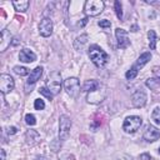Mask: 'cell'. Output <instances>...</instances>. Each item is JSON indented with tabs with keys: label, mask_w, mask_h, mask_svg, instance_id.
<instances>
[{
	"label": "cell",
	"mask_w": 160,
	"mask_h": 160,
	"mask_svg": "<svg viewBox=\"0 0 160 160\" xmlns=\"http://www.w3.org/2000/svg\"><path fill=\"white\" fill-rule=\"evenodd\" d=\"M89 56H90V60L98 66V68H101L104 66L108 60H109V56L108 54L98 45H92L89 48Z\"/></svg>",
	"instance_id": "obj_1"
},
{
	"label": "cell",
	"mask_w": 160,
	"mask_h": 160,
	"mask_svg": "<svg viewBox=\"0 0 160 160\" xmlns=\"http://www.w3.org/2000/svg\"><path fill=\"white\" fill-rule=\"evenodd\" d=\"M104 10V1L101 0H88L84 5V12L86 16H96Z\"/></svg>",
	"instance_id": "obj_2"
},
{
	"label": "cell",
	"mask_w": 160,
	"mask_h": 160,
	"mask_svg": "<svg viewBox=\"0 0 160 160\" xmlns=\"http://www.w3.org/2000/svg\"><path fill=\"white\" fill-rule=\"evenodd\" d=\"M71 129V119L66 115H61L59 119V139L60 141H65L70 135Z\"/></svg>",
	"instance_id": "obj_3"
},
{
	"label": "cell",
	"mask_w": 160,
	"mask_h": 160,
	"mask_svg": "<svg viewBox=\"0 0 160 160\" xmlns=\"http://www.w3.org/2000/svg\"><path fill=\"white\" fill-rule=\"evenodd\" d=\"M142 124V120L140 116H136V115H132V116H128L125 120H124V124H122V129L125 132L128 134H132L135 131L139 130V128L141 126Z\"/></svg>",
	"instance_id": "obj_4"
},
{
	"label": "cell",
	"mask_w": 160,
	"mask_h": 160,
	"mask_svg": "<svg viewBox=\"0 0 160 160\" xmlns=\"http://www.w3.org/2000/svg\"><path fill=\"white\" fill-rule=\"evenodd\" d=\"M46 88L51 91L52 95H56L61 90V75L59 71H52L46 82Z\"/></svg>",
	"instance_id": "obj_5"
},
{
	"label": "cell",
	"mask_w": 160,
	"mask_h": 160,
	"mask_svg": "<svg viewBox=\"0 0 160 160\" xmlns=\"http://www.w3.org/2000/svg\"><path fill=\"white\" fill-rule=\"evenodd\" d=\"M64 86H65L66 92L71 98H74V99L78 98V95L80 92V82H79L78 78H68L64 81Z\"/></svg>",
	"instance_id": "obj_6"
},
{
	"label": "cell",
	"mask_w": 160,
	"mask_h": 160,
	"mask_svg": "<svg viewBox=\"0 0 160 160\" xmlns=\"http://www.w3.org/2000/svg\"><path fill=\"white\" fill-rule=\"evenodd\" d=\"M14 79L8 75V74H1L0 75V91L5 95L8 92H10L14 89Z\"/></svg>",
	"instance_id": "obj_7"
},
{
	"label": "cell",
	"mask_w": 160,
	"mask_h": 160,
	"mask_svg": "<svg viewBox=\"0 0 160 160\" xmlns=\"http://www.w3.org/2000/svg\"><path fill=\"white\" fill-rule=\"evenodd\" d=\"M39 32L41 36L44 38H48L51 35L52 32V22L49 18H42L40 24H39Z\"/></svg>",
	"instance_id": "obj_8"
},
{
	"label": "cell",
	"mask_w": 160,
	"mask_h": 160,
	"mask_svg": "<svg viewBox=\"0 0 160 160\" xmlns=\"http://www.w3.org/2000/svg\"><path fill=\"white\" fill-rule=\"evenodd\" d=\"M115 36H116V40H118V45H119V48L125 49V48H128V46H129L130 40H129V38H128V31H126V30L118 28V29L115 30Z\"/></svg>",
	"instance_id": "obj_9"
},
{
	"label": "cell",
	"mask_w": 160,
	"mask_h": 160,
	"mask_svg": "<svg viewBox=\"0 0 160 160\" xmlns=\"http://www.w3.org/2000/svg\"><path fill=\"white\" fill-rule=\"evenodd\" d=\"M131 102H132V105L135 108H142V106H145V104H146V94H145V91L141 90V89L136 90L132 94V96H131Z\"/></svg>",
	"instance_id": "obj_10"
},
{
	"label": "cell",
	"mask_w": 160,
	"mask_h": 160,
	"mask_svg": "<svg viewBox=\"0 0 160 160\" xmlns=\"http://www.w3.org/2000/svg\"><path fill=\"white\" fill-rule=\"evenodd\" d=\"M100 91H105V88H104L102 84H101V86L99 89H96L95 91L88 94V101L89 102H92V104H99L100 101H102V99L105 98V92L104 94H100Z\"/></svg>",
	"instance_id": "obj_11"
},
{
	"label": "cell",
	"mask_w": 160,
	"mask_h": 160,
	"mask_svg": "<svg viewBox=\"0 0 160 160\" xmlns=\"http://www.w3.org/2000/svg\"><path fill=\"white\" fill-rule=\"evenodd\" d=\"M160 138V130L152 125H149L144 132V139L146 141H156Z\"/></svg>",
	"instance_id": "obj_12"
},
{
	"label": "cell",
	"mask_w": 160,
	"mask_h": 160,
	"mask_svg": "<svg viewBox=\"0 0 160 160\" xmlns=\"http://www.w3.org/2000/svg\"><path fill=\"white\" fill-rule=\"evenodd\" d=\"M19 59L22 62H32L36 60V55L30 49H22L19 54Z\"/></svg>",
	"instance_id": "obj_13"
},
{
	"label": "cell",
	"mask_w": 160,
	"mask_h": 160,
	"mask_svg": "<svg viewBox=\"0 0 160 160\" xmlns=\"http://www.w3.org/2000/svg\"><path fill=\"white\" fill-rule=\"evenodd\" d=\"M25 140H26L28 145L32 146L40 140V135H39V132L36 130H28L26 134H25Z\"/></svg>",
	"instance_id": "obj_14"
},
{
	"label": "cell",
	"mask_w": 160,
	"mask_h": 160,
	"mask_svg": "<svg viewBox=\"0 0 160 160\" xmlns=\"http://www.w3.org/2000/svg\"><path fill=\"white\" fill-rule=\"evenodd\" d=\"M101 86V82H99V81H96V80H86L85 82H84V85H82V91H85V92H92V91H95L96 89H99Z\"/></svg>",
	"instance_id": "obj_15"
},
{
	"label": "cell",
	"mask_w": 160,
	"mask_h": 160,
	"mask_svg": "<svg viewBox=\"0 0 160 160\" xmlns=\"http://www.w3.org/2000/svg\"><path fill=\"white\" fill-rule=\"evenodd\" d=\"M41 75H42V68H41V66L35 68V69L30 72V75H29L28 84H35V82L41 78Z\"/></svg>",
	"instance_id": "obj_16"
},
{
	"label": "cell",
	"mask_w": 160,
	"mask_h": 160,
	"mask_svg": "<svg viewBox=\"0 0 160 160\" xmlns=\"http://www.w3.org/2000/svg\"><path fill=\"white\" fill-rule=\"evenodd\" d=\"M11 40H10V34L8 32L6 29H4L1 31V44H0V50L1 51H5V49L10 45Z\"/></svg>",
	"instance_id": "obj_17"
},
{
	"label": "cell",
	"mask_w": 160,
	"mask_h": 160,
	"mask_svg": "<svg viewBox=\"0 0 160 160\" xmlns=\"http://www.w3.org/2000/svg\"><path fill=\"white\" fill-rule=\"evenodd\" d=\"M29 5H30V2L26 1V0H15V1H12V6H14L15 10L19 11V12L26 11L28 8H29Z\"/></svg>",
	"instance_id": "obj_18"
},
{
	"label": "cell",
	"mask_w": 160,
	"mask_h": 160,
	"mask_svg": "<svg viewBox=\"0 0 160 160\" xmlns=\"http://www.w3.org/2000/svg\"><path fill=\"white\" fill-rule=\"evenodd\" d=\"M150 59H151V54H150V52H144V54H141V55L138 58L136 62H135V68H136V69L142 68L145 64L149 62Z\"/></svg>",
	"instance_id": "obj_19"
},
{
	"label": "cell",
	"mask_w": 160,
	"mask_h": 160,
	"mask_svg": "<svg viewBox=\"0 0 160 160\" xmlns=\"http://www.w3.org/2000/svg\"><path fill=\"white\" fill-rule=\"evenodd\" d=\"M88 39H89V36H88L86 34H82V35L78 36V38L75 39V42H74L75 49H76L78 51H80V50L84 48V45L88 42Z\"/></svg>",
	"instance_id": "obj_20"
},
{
	"label": "cell",
	"mask_w": 160,
	"mask_h": 160,
	"mask_svg": "<svg viewBox=\"0 0 160 160\" xmlns=\"http://www.w3.org/2000/svg\"><path fill=\"white\" fill-rule=\"evenodd\" d=\"M148 38H149V45H150V49H151V50H155V48H156V40H158L155 31H154V30H149V32H148Z\"/></svg>",
	"instance_id": "obj_21"
},
{
	"label": "cell",
	"mask_w": 160,
	"mask_h": 160,
	"mask_svg": "<svg viewBox=\"0 0 160 160\" xmlns=\"http://www.w3.org/2000/svg\"><path fill=\"white\" fill-rule=\"evenodd\" d=\"M159 85H160V80L159 79H148L146 80V86L152 89V90H156Z\"/></svg>",
	"instance_id": "obj_22"
},
{
	"label": "cell",
	"mask_w": 160,
	"mask_h": 160,
	"mask_svg": "<svg viewBox=\"0 0 160 160\" xmlns=\"http://www.w3.org/2000/svg\"><path fill=\"white\" fill-rule=\"evenodd\" d=\"M14 72L18 74L19 76H25V75L29 74V70L25 66H15L14 68Z\"/></svg>",
	"instance_id": "obj_23"
},
{
	"label": "cell",
	"mask_w": 160,
	"mask_h": 160,
	"mask_svg": "<svg viewBox=\"0 0 160 160\" xmlns=\"http://www.w3.org/2000/svg\"><path fill=\"white\" fill-rule=\"evenodd\" d=\"M125 76H126V79H128V80H132V79H135V78L138 76V69H136L135 66H132L130 70H128V71H126Z\"/></svg>",
	"instance_id": "obj_24"
},
{
	"label": "cell",
	"mask_w": 160,
	"mask_h": 160,
	"mask_svg": "<svg viewBox=\"0 0 160 160\" xmlns=\"http://www.w3.org/2000/svg\"><path fill=\"white\" fill-rule=\"evenodd\" d=\"M151 119L156 122V124H160V106L155 108L152 114H151Z\"/></svg>",
	"instance_id": "obj_25"
},
{
	"label": "cell",
	"mask_w": 160,
	"mask_h": 160,
	"mask_svg": "<svg viewBox=\"0 0 160 160\" xmlns=\"http://www.w3.org/2000/svg\"><path fill=\"white\" fill-rule=\"evenodd\" d=\"M39 91H40V94H42V95H44L45 98H48L49 100H51V99H52V96H54V95L51 94V91H50L48 88H45V86H44V88H40V89H39Z\"/></svg>",
	"instance_id": "obj_26"
},
{
	"label": "cell",
	"mask_w": 160,
	"mask_h": 160,
	"mask_svg": "<svg viewBox=\"0 0 160 160\" xmlns=\"http://www.w3.org/2000/svg\"><path fill=\"white\" fill-rule=\"evenodd\" d=\"M25 122H26L28 125H30V126H34V125L36 124V119H35V116H34L32 114H28V115L25 116Z\"/></svg>",
	"instance_id": "obj_27"
},
{
	"label": "cell",
	"mask_w": 160,
	"mask_h": 160,
	"mask_svg": "<svg viewBox=\"0 0 160 160\" xmlns=\"http://www.w3.org/2000/svg\"><path fill=\"white\" fill-rule=\"evenodd\" d=\"M114 5H115V11H116V15H118V18L121 20L122 19V10H121V4H120V1H115L114 2Z\"/></svg>",
	"instance_id": "obj_28"
},
{
	"label": "cell",
	"mask_w": 160,
	"mask_h": 160,
	"mask_svg": "<svg viewBox=\"0 0 160 160\" xmlns=\"http://www.w3.org/2000/svg\"><path fill=\"white\" fill-rule=\"evenodd\" d=\"M34 108H35L36 110H42V109L45 108L44 100H42V99H36V100L34 101Z\"/></svg>",
	"instance_id": "obj_29"
},
{
	"label": "cell",
	"mask_w": 160,
	"mask_h": 160,
	"mask_svg": "<svg viewBox=\"0 0 160 160\" xmlns=\"http://www.w3.org/2000/svg\"><path fill=\"white\" fill-rule=\"evenodd\" d=\"M98 24H99V26H101V28H110V26H111L110 20H100Z\"/></svg>",
	"instance_id": "obj_30"
},
{
	"label": "cell",
	"mask_w": 160,
	"mask_h": 160,
	"mask_svg": "<svg viewBox=\"0 0 160 160\" xmlns=\"http://www.w3.org/2000/svg\"><path fill=\"white\" fill-rule=\"evenodd\" d=\"M60 160H75V156L72 154H64L60 156Z\"/></svg>",
	"instance_id": "obj_31"
},
{
	"label": "cell",
	"mask_w": 160,
	"mask_h": 160,
	"mask_svg": "<svg viewBox=\"0 0 160 160\" xmlns=\"http://www.w3.org/2000/svg\"><path fill=\"white\" fill-rule=\"evenodd\" d=\"M139 159H140V160H151V156H150L148 152H144V154H141V155L139 156Z\"/></svg>",
	"instance_id": "obj_32"
},
{
	"label": "cell",
	"mask_w": 160,
	"mask_h": 160,
	"mask_svg": "<svg viewBox=\"0 0 160 160\" xmlns=\"http://www.w3.org/2000/svg\"><path fill=\"white\" fill-rule=\"evenodd\" d=\"M16 131H18V129H16L15 126L8 128V134H9V135H14V134H16Z\"/></svg>",
	"instance_id": "obj_33"
},
{
	"label": "cell",
	"mask_w": 160,
	"mask_h": 160,
	"mask_svg": "<svg viewBox=\"0 0 160 160\" xmlns=\"http://www.w3.org/2000/svg\"><path fill=\"white\" fill-rule=\"evenodd\" d=\"M88 20H89V19H88V16H86V18H84V19H81V21H79V24H78V25H79L80 28H82V26H85V25H86V22H88Z\"/></svg>",
	"instance_id": "obj_34"
},
{
	"label": "cell",
	"mask_w": 160,
	"mask_h": 160,
	"mask_svg": "<svg viewBox=\"0 0 160 160\" xmlns=\"http://www.w3.org/2000/svg\"><path fill=\"white\" fill-rule=\"evenodd\" d=\"M0 154H1V160H5L6 154H5V150H4V149H1V150H0Z\"/></svg>",
	"instance_id": "obj_35"
},
{
	"label": "cell",
	"mask_w": 160,
	"mask_h": 160,
	"mask_svg": "<svg viewBox=\"0 0 160 160\" xmlns=\"http://www.w3.org/2000/svg\"><path fill=\"white\" fill-rule=\"evenodd\" d=\"M11 44H12V45H18V44H19V39H18V38H14L12 41H11Z\"/></svg>",
	"instance_id": "obj_36"
},
{
	"label": "cell",
	"mask_w": 160,
	"mask_h": 160,
	"mask_svg": "<svg viewBox=\"0 0 160 160\" xmlns=\"http://www.w3.org/2000/svg\"><path fill=\"white\" fill-rule=\"evenodd\" d=\"M36 160H48V159H46V158H44V156H40V158H38Z\"/></svg>",
	"instance_id": "obj_37"
},
{
	"label": "cell",
	"mask_w": 160,
	"mask_h": 160,
	"mask_svg": "<svg viewBox=\"0 0 160 160\" xmlns=\"http://www.w3.org/2000/svg\"><path fill=\"white\" fill-rule=\"evenodd\" d=\"M131 29H132V30H131V31H136V29H138V26H136V25H134V26H132V28H131Z\"/></svg>",
	"instance_id": "obj_38"
},
{
	"label": "cell",
	"mask_w": 160,
	"mask_h": 160,
	"mask_svg": "<svg viewBox=\"0 0 160 160\" xmlns=\"http://www.w3.org/2000/svg\"><path fill=\"white\" fill-rule=\"evenodd\" d=\"M158 150H159V152H160V148H159V149H158Z\"/></svg>",
	"instance_id": "obj_39"
}]
</instances>
